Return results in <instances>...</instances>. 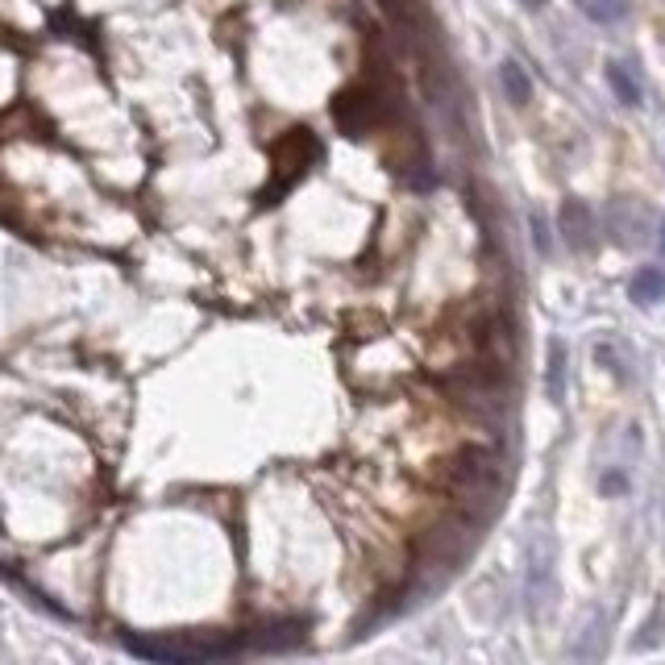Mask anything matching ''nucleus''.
I'll return each mask as SVG.
<instances>
[{
    "label": "nucleus",
    "mask_w": 665,
    "mask_h": 665,
    "mask_svg": "<svg viewBox=\"0 0 665 665\" xmlns=\"http://www.w3.org/2000/svg\"><path fill=\"white\" fill-rule=\"evenodd\" d=\"M125 649L155 665H200L225 662L246 653V636H216V632H155V636H125Z\"/></svg>",
    "instance_id": "nucleus-1"
},
{
    "label": "nucleus",
    "mask_w": 665,
    "mask_h": 665,
    "mask_svg": "<svg viewBox=\"0 0 665 665\" xmlns=\"http://www.w3.org/2000/svg\"><path fill=\"white\" fill-rule=\"evenodd\" d=\"M316 155H320V146H316V137L308 129H292L288 137H279V146H274V171L283 176L279 188H292L295 179L316 162Z\"/></svg>",
    "instance_id": "nucleus-4"
},
{
    "label": "nucleus",
    "mask_w": 665,
    "mask_h": 665,
    "mask_svg": "<svg viewBox=\"0 0 665 665\" xmlns=\"http://www.w3.org/2000/svg\"><path fill=\"white\" fill-rule=\"evenodd\" d=\"M628 295H632L641 308H649V304H662V300H665V267H645V271L632 274Z\"/></svg>",
    "instance_id": "nucleus-7"
},
{
    "label": "nucleus",
    "mask_w": 665,
    "mask_h": 665,
    "mask_svg": "<svg viewBox=\"0 0 665 665\" xmlns=\"http://www.w3.org/2000/svg\"><path fill=\"white\" fill-rule=\"evenodd\" d=\"M332 117L350 137L371 134L374 125L387 121V92L379 83H362V88H350L332 100Z\"/></svg>",
    "instance_id": "nucleus-2"
},
{
    "label": "nucleus",
    "mask_w": 665,
    "mask_h": 665,
    "mask_svg": "<svg viewBox=\"0 0 665 665\" xmlns=\"http://www.w3.org/2000/svg\"><path fill=\"white\" fill-rule=\"evenodd\" d=\"M607 83H611V92L624 100L628 109H636L641 104V79L632 71V63H607Z\"/></svg>",
    "instance_id": "nucleus-8"
},
{
    "label": "nucleus",
    "mask_w": 665,
    "mask_h": 665,
    "mask_svg": "<svg viewBox=\"0 0 665 665\" xmlns=\"http://www.w3.org/2000/svg\"><path fill=\"white\" fill-rule=\"evenodd\" d=\"M662 250H665V237H662Z\"/></svg>",
    "instance_id": "nucleus-13"
},
{
    "label": "nucleus",
    "mask_w": 665,
    "mask_h": 665,
    "mask_svg": "<svg viewBox=\"0 0 665 665\" xmlns=\"http://www.w3.org/2000/svg\"><path fill=\"white\" fill-rule=\"evenodd\" d=\"M549 395H553V399L566 395V346H562V341L549 346Z\"/></svg>",
    "instance_id": "nucleus-10"
},
{
    "label": "nucleus",
    "mask_w": 665,
    "mask_h": 665,
    "mask_svg": "<svg viewBox=\"0 0 665 665\" xmlns=\"http://www.w3.org/2000/svg\"><path fill=\"white\" fill-rule=\"evenodd\" d=\"M578 9H583L590 21L611 25V21H620L628 13V0H578Z\"/></svg>",
    "instance_id": "nucleus-11"
},
{
    "label": "nucleus",
    "mask_w": 665,
    "mask_h": 665,
    "mask_svg": "<svg viewBox=\"0 0 665 665\" xmlns=\"http://www.w3.org/2000/svg\"><path fill=\"white\" fill-rule=\"evenodd\" d=\"M525 595H529L532 616H541L553 599V545L545 532H532L525 545Z\"/></svg>",
    "instance_id": "nucleus-3"
},
{
    "label": "nucleus",
    "mask_w": 665,
    "mask_h": 665,
    "mask_svg": "<svg viewBox=\"0 0 665 665\" xmlns=\"http://www.w3.org/2000/svg\"><path fill=\"white\" fill-rule=\"evenodd\" d=\"M304 636H308V624L288 620V624H271L255 632V636H246V649H255V653H292V649L304 645Z\"/></svg>",
    "instance_id": "nucleus-5"
},
{
    "label": "nucleus",
    "mask_w": 665,
    "mask_h": 665,
    "mask_svg": "<svg viewBox=\"0 0 665 665\" xmlns=\"http://www.w3.org/2000/svg\"><path fill=\"white\" fill-rule=\"evenodd\" d=\"M499 79H504V92H508L511 104H529V100H532V79L516 59H504V67H499Z\"/></svg>",
    "instance_id": "nucleus-9"
},
{
    "label": "nucleus",
    "mask_w": 665,
    "mask_h": 665,
    "mask_svg": "<svg viewBox=\"0 0 665 665\" xmlns=\"http://www.w3.org/2000/svg\"><path fill=\"white\" fill-rule=\"evenodd\" d=\"M557 229L566 237L570 250H587L590 246V234H595V221H590V208L583 200H566L557 208Z\"/></svg>",
    "instance_id": "nucleus-6"
},
{
    "label": "nucleus",
    "mask_w": 665,
    "mask_h": 665,
    "mask_svg": "<svg viewBox=\"0 0 665 665\" xmlns=\"http://www.w3.org/2000/svg\"><path fill=\"white\" fill-rule=\"evenodd\" d=\"M520 4H529V9H537V4H545V0H520Z\"/></svg>",
    "instance_id": "nucleus-12"
}]
</instances>
